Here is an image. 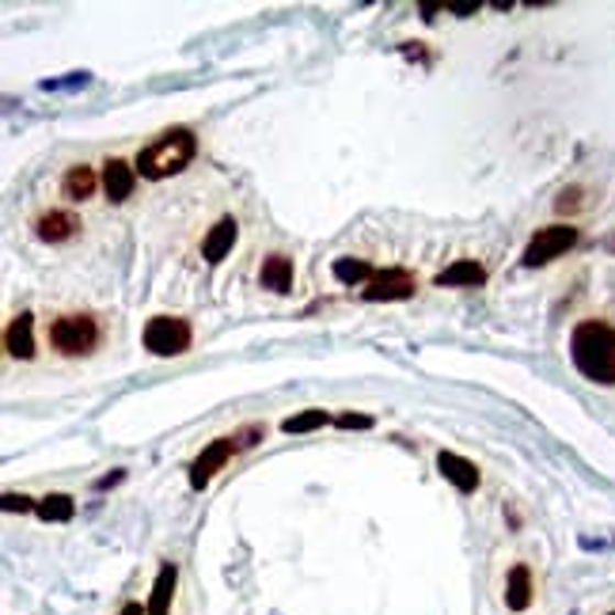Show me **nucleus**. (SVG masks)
I'll return each instance as SVG.
<instances>
[{
  "label": "nucleus",
  "instance_id": "bb28decb",
  "mask_svg": "<svg viewBox=\"0 0 615 615\" xmlns=\"http://www.w3.org/2000/svg\"><path fill=\"white\" fill-rule=\"evenodd\" d=\"M449 12H457V15H475L479 4H449Z\"/></svg>",
  "mask_w": 615,
  "mask_h": 615
},
{
  "label": "nucleus",
  "instance_id": "aec40b11",
  "mask_svg": "<svg viewBox=\"0 0 615 615\" xmlns=\"http://www.w3.org/2000/svg\"><path fill=\"white\" fill-rule=\"evenodd\" d=\"M331 422H334V418L327 415V410H300V415L285 418L282 429H285V433H311V429H323Z\"/></svg>",
  "mask_w": 615,
  "mask_h": 615
},
{
  "label": "nucleus",
  "instance_id": "7ed1b4c3",
  "mask_svg": "<svg viewBox=\"0 0 615 615\" xmlns=\"http://www.w3.org/2000/svg\"><path fill=\"white\" fill-rule=\"evenodd\" d=\"M103 331H99V319L91 311H65L50 323V347L62 358H88L99 347Z\"/></svg>",
  "mask_w": 615,
  "mask_h": 615
},
{
  "label": "nucleus",
  "instance_id": "ddd939ff",
  "mask_svg": "<svg viewBox=\"0 0 615 615\" xmlns=\"http://www.w3.org/2000/svg\"><path fill=\"white\" fill-rule=\"evenodd\" d=\"M175 589H179V567H175V562H164L153 581V593H149V601H145L149 615H172Z\"/></svg>",
  "mask_w": 615,
  "mask_h": 615
},
{
  "label": "nucleus",
  "instance_id": "f257e3e1",
  "mask_svg": "<svg viewBox=\"0 0 615 615\" xmlns=\"http://www.w3.org/2000/svg\"><path fill=\"white\" fill-rule=\"evenodd\" d=\"M570 361L589 384L615 387V327L608 319H581L570 331Z\"/></svg>",
  "mask_w": 615,
  "mask_h": 615
},
{
  "label": "nucleus",
  "instance_id": "4be33fe9",
  "mask_svg": "<svg viewBox=\"0 0 615 615\" xmlns=\"http://www.w3.org/2000/svg\"><path fill=\"white\" fill-rule=\"evenodd\" d=\"M263 437H266V426H243L232 433V441H235V449H255Z\"/></svg>",
  "mask_w": 615,
  "mask_h": 615
},
{
  "label": "nucleus",
  "instance_id": "2eb2a0df",
  "mask_svg": "<svg viewBox=\"0 0 615 615\" xmlns=\"http://www.w3.org/2000/svg\"><path fill=\"white\" fill-rule=\"evenodd\" d=\"M441 289H463V285H483L486 282V266L475 263V259H457L452 266H444L441 274L433 277Z\"/></svg>",
  "mask_w": 615,
  "mask_h": 615
},
{
  "label": "nucleus",
  "instance_id": "393cba45",
  "mask_svg": "<svg viewBox=\"0 0 615 615\" xmlns=\"http://www.w3.org/2000/svg\"><path fill=\"white\" fill-rule=\"evenodd\" d=\"M118 615H149V608H145L141 601H125L122 612H118Z\"/></svg>",
  "mask_w": 615,
  "mask_h": 615
},
{
  "label": "nucleus",
  "instance_id": "a211bd4d",
  "mask_svg": "<svg viewBox=\"0 0 615 615\" xmlns=\"http://www.w3.org/2000/svg\"><path fill=\"white\" fill-rule=\"evenodd\" d=\"M331 274L339 277L342 285H369L376 277V270L365 263V259H334Z\"/></svg>",
  "mask_w": 615,
  "mask_h": 615
},
{
  "label": "nucleus",
  "instance_id": "6ab92c4d",
  "mask_svg": "<svg viewBox=\"0 0 615 615\" xmlns=\"http://www.w3.org/2000/svg\"><path fill=\"white\" fill-rule=\"evenodd\" d=\"M35 513H39L42 520H57V525H62V520H73V513H77V502H73L69 494H46V498L35 505Z\"/></svg>",
  "mask_w": 615,
  "mask_h": 615
},
{
  "label": "nucleus",
  "instance_id": "9d476101",
  "mask_svg": "<svg viewBox=\"0 0 615 615\" xmlns=\"http://www.w3.org/2000/svg\"><path fill=\"white\" fill-rule=\"evenodd\" d=\"M437 471H441L460 494H475L479 483H483L475 463H471L468 457H457V452H441V457H437Z\"/></svg>",
  "mask_w": 615,
  "mask_h": 615
},
{
  "label": "nucleus",
  "instance_id": "b1692460",
  "mask_svg": "<svg viewBox=\"0 0 615 615\" xmlns=\"http://www.w3.org/2000/svg\"><path fill=\"white\" fill-rule=\"evenodd\" d=\"M39 502H31L28 494H4V509L8 513H28V509H35Z\"/></svg>",
  "mask_w": 615,
  "mask_h": 615
},
{
  "label": "nucleus",
  "instance_id": "412c9836",
  "mask_svg": "<svg viewBox=\"0 0 615 615\" xmlns=\"http://www.w3.org/2000/svg\"><path fill=\"white\" fill-rule=\"evenodd\" d=\"M581 198H585V190H581V187H567V190L559 194V198H554V213H578V209L585 206Z\"/></svg>",
  "mask_w": 615,
  "mask_h": 615
},
{
  "label": "nucleus",
  "instance_id": "f03ea898",
  "mask_svg": "<svg viewBox=\"0 0 615 615\" xmlns=\"http://www.w3.org/2000/svg\"><path fill=\"white\" fill-rule=\"evenodd\" d=\"M194 153H198V138H194L187 125H175V130L160 133L149 149H141L138 175H145V179H167V175H179L183 167L194 160Z\"/></svg>",
  "mask_w": 615,
  "mask_h": 615
},
{
  "label": "nucleus",
  "instance_id": "423d86ee",
  "mask_svg": "<svg viewBox=\"0 0 615 615\" xmlns=\"http://www.w3.org/2000/svg\"><path fill=\"white\" fill-rule=\"evenodd\" d=\"M418 293V277L410 274V270L403 266H387V270H376V277L365 285V293L361 297L365 300H407Z\"/></svg>",
  "mask_w": 615,
  "mask_h": 615
},
{
  "label": "nucleus",
  "instance_id": "dca6fc26",
  "mask_svg": "<svg viewBox=\"0 0 615 615\" xmlns=\"http://www.w3.org/2000/svg\"><path fill=\"white\" fill-rule=\"evenodd\" d=\"M259 282H263V289L285 297V293L293 289V259L289 255H266L263 270H259Z\"/></svg>",
  "mask_w": 615,
  "mask_h": 615
},
{
  "label": "nucleus",
  "instance_id": "c85d7f7f",
  "mask_svg": "<svg viewBox=\"0 0 615 615\" xmlns=\"http://www.w3.org/2000/svg\"><path fill=\"white\" fill-rule=\"evenodd\" d=\"M608 615H615V612H608Z\"/></svg>",
  "mask_w": 615,
  "mask_h": 615
},
{
  "label": "nucleus",
  "instance_id": "20e7f679",
  "mask_svg": "<svg viewBox=\"0 0 615 615\" xmlns=\"http://www.w3.org/2000/svg\"><path fill=\"white\" fill-rule=\"evenodd\" d=\"M141 342L153 358H183L194 342V331L183 316H153L141 331Z\"/></svg>",
  "mask_w": 615,
  "mask_h": 615
},
{
  "label": "nucleus",
  "instance_id": "f8f14e48",
  "mask_svg": "<svg viewBox=\"0 0 615 615\" xmlns=\"http://www.w3.org/2000/svg\"><path fill=\"white\" fill-rule=\"evenodd\" d=\"M235 240H240V224H235V217H221V221L206 232V240H201V259H206V263H221V259L235 248Z\"/></svg>",
  "mask_w": 615,
  "mask_h": 615
},
{
  "label": "nucleus",
  "instance_id": "cd10ccee",
  "mask_svg": "<svg viewBox=\"0 0 615 615\" xmlns=\"http://www.w3.org/2000/svg\"><path fill=\"white\" fill-rule=\"evenodd\" d=\"M604 251H608V255H615V232L608 235V240H604Z\"/></svg>",
  "mask_w": 615,
  "mask_h": 615
},
{
  "label": "nucleus",
  "instance_id": "6e6552de",
  "mask_svg": "<svg viewBox=\"0 0 615 615\" xmlns=\"http://www.w3.org/2000/svg\"><path fill=\"white\" fill-rule=\"evenodd\" d=\"M133 190H138V167L125 164L122 156L107 160V164H103V194H107V201L122 206V201L133 198Z\"/></svg>",
  "mask_w": 615,
  "mask_h": 615
},
{
  "label": "nucleus",
  "instance_id": "5701e85b",
  "mask_svg": "<svg viewBox=\"0 0 615 615\" xmlns=\"http://www.w3.org/2000/svg\"><path fill=\"white\" fill-rule=\"evenodd\" d=\"M373 422H376L373 415H353V410H347V415L334 418V426H339V429H369Z\"/></svg>",
  "mask_w": 615,
  "mask_h": 615
},
{
  "label": "nucleus",
  "instance_id": "4468645a",
  "mask_svg": "<svg viewBox=\"0 0 615 615\" xmlns=\"http://www.w3.org/2000/svg\"><path fill=\"white\" fill-rule=\"evenodd\" d=\"M532 570L525 567V562H517V567L509 570V578H505V608L509 612H528L532 608Z\"/></svg>",
  "mask_w": 615,
  "mask_h": 615
},
{
  "label": "nucleus",
  "instance_id": "39448f33",
  "mask_svg": "<svg viewBox=\"0 0 615 615\" xmlns=\"http://www.w3.org/2000/svg\"><path fill=\"white\" fill-rule=\"evenodd\" d=\"M578 240H581V232L574 229V224H547V229H536L525 248V255H520V266L539 270V266L554 263V259L567 255L570 248H578Z\"/></svg>",
  "mask_w": 615,
  "mask_h": 615
},
{
  "label": "nucleus",
  "instance_id": "f3484780",
  "mask_svg": "<svg viewBox=\"0 0 615 615\" xmlns=\"http://www.w3.org/2000/svg\"><path fill=\"white\" fill-rule=\"evenodd\" d=\"M99 190V175H96V167H88V164H73L69 172H65V179H62V194L69 201H88L91 194Z\"/></svg>",
  "mask_w": 615,
  "mask_h": 615
},
{
  "label": "nucleus",
  "instance_id": "a878e982",
  "mask_svg": "<svg viewBox=\"0 0 615 615\" xmlns=\"http://www.w3.org/2000/svg\"><path fill=\"white\" fill-rule=\"evenodd\" d=\"M122 479H125V471H111V475H107V479H99V483H96V491H107V486L122 483Z\"/></svg>",
  "mask_w": 615,
  "mask_h": 615
},
{
  "label": "nucleus",
  "instance_id": "9b49d317",
  "mask_svg": "<svg viewBox=\"0 0 615 615\" xmlns=\"http://www.w3.org/2000/svg\"><path fill=\"white\" fill-rule=\"evenodd\" d=\"M4 350L12 353L15 361L35 358V316H31V311H20V316L4 327Z\"/></svg>",
  "mask_w": 615,
  "mask_h": 615
},
{
  "label": "nucleus",
  "instance_id": "0eeeda50",
  "mask_svg": "<svg viewBox=\"0 0 615 615\" xmlns=\"http://www.w3.org/2000/svg\"><path fill=\"white\" fill-rule=\"evenodd\" d=\"M232 452H235L232 437H217V441H209L206 449H201V457L190 463V486H194V491L209 486V479H213L217 471H221L224 463L232 460Z\"/></svg>",
  "mask_w": 615,
  "mask_h": 615
},
{
  "label": "nucleus",
  "instance_id": "1a4fd4ad",
  "mask_svg": "<svg viewBox=\"0 0 615 615\" xmlns=\"http://www.w3.org/2000/svg\"><path fill=\"white\" fill-rule=\"evenodd\" d=\"M80 232V217L69 209H46L35 217V235L42 243H69Z\"/></svg>",
  "mask_w": 615,
  "mask_h": 615
}]
</instances>
